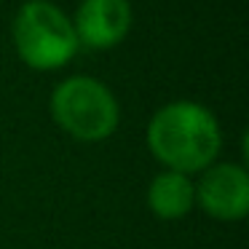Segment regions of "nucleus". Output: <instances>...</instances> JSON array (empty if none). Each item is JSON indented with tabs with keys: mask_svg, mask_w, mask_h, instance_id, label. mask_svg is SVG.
<instances>
[{
	"mask_svg": "<svg viewBox=\"0 0 249 249\" xmlns=\"http://www.w3.org/2000/svg\"><path fill=\"white\" fill-rule=\"evenodd\" d=\"M147 147L163 169L190 177L212 166L220 156V121L193 99H174L153 113L147 124Z\"/></svg>",
	"mask_w": 249,
	"mask_h": 249,
	"instance_id": "1",
	"label": "nucleus"
},
{
	"mask_svg": "<svg viewBox=\"0 0 249 249\" xmlns=\"http://www.w3.org/2000/svg\"><path fill=\"white\" fill-rule=\"evenodd\" d=\"M17 56L38 72H51L70 65L78 51L72 19L51 0H27L11 24Z\"/></svg>",
	"mask_w": 249,
	"mask_h": 249,
	"instance_id": "2",
	"label": "nucleus"
},
{
	"mask_svg": "<svg viewBox=\"0 0 249 249\" xmlns=\"http://www.w3.org/2000/svg\"><path fill=\"white\" fill-rule=\"evenodd\" d=\"M51 118L78 142H105L118 131L121 105L102 81L70 75L51 91Z\"/></svg>",
	"mask_w": 249,
	"mask_h": 249,
	"instance_id": "3",
	"label": "nucleus"
},
{
	"mask_svg": "<svg viewBox=\"0 0 249 249\" xmlns=\"http://www.w3.org/2000/svg\"><path fill=\"white\" fill-rule=\"evenodd\" d=\"M196 185V204L209 217L236 222L249 214V174L241 163H212Z\"/></svg>",
	"mask_w": 249,
	"mask_h": 249,
	"instance_id": "4",
	"label": "nucleus"
},
{
	"mask_svg": "<svg viewBox=\"0 0 249 249\" xmlns=\"http://www.w3.org/2000/svg\"><path fill=\"white\" fill-rule=\"evenodd\" d=\"M134 14L129 0H81L72 27L78 35V46L94 51L115 49L129 35Z\"/></svg>",
	"mask_w": 249,
	"mask_h": 249,
	"instance_id": "5",
	"label": "nucleus"
},
{
	"mask_svg": "<svg viewBox=\"0 0 249 249\" xmlns=\"http://www.w3.org/2000/svg\"><path fill=\"white\" fill-rule=\"evenodd\" d=\"M147 206L158 220H179L196 206V185L188 174L163 169L147 185Z\"/></svg>",
	"mask_w": 249,
	"mask_h": 249,
	"instance_id": "6",
	"label": "nucleus"
}]
</instances>
